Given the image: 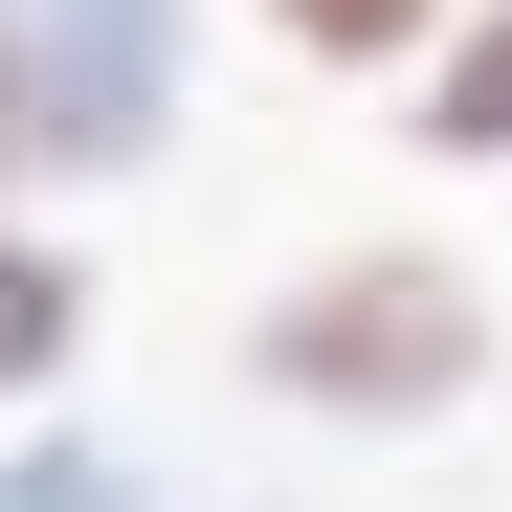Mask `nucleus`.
<instances>
[{"mask_svg": "<svg viewBox=\"0 0 512 512\" xmlns=\"http://www.w3.org/2000/svg\"><path fill=\"white\" fill-rule=\"evenodd\" d=\"M0 67L45 112V179H156L201 112V0H0Z\"/></svg>", "mask_w": 512, "mask_h": 512, "instance_id": "obj_2", "label": "nucleus"}, {"mask_svg": "<svg viewBox=\"0 0 512 512\" xmlns=\"http://www.w3.org/2000/svg\"><path fill=\"white\" fill-rule=\"evenodd\" d=\"M90 245H67V223H0V423H45L67 401V357H90Z\"/></svg>", "mask_w": 512, "mask_h": 512, "instance_id": "obj_4", "label": "nucleus"}, {"mask_svg": "<svg viewBox=\"0 0 512 512\" xmlns=\"http://www.w3.org/2000/svg\"><path fill=\"white\" fill-rule=\"evenodd\" d=\"M490 268L468 245H312V268L245 312V401L334 423V446H423V423L490 401Z\"/></svg>", "mask_w": 512, "mask_h": 512, "instance_id": "obj_1", "label": "nucleus"}, {"mask_svg": "<svg viewBox=\"0 0 512 512\" xmlns=\"http://www.w3.org/2000/svg\"><path fill=\"white\" fill-rule=\"evenodd\" d=\"M245 512H290V490H245Z\"/></svg>", "mask_w": 512, "mask_h": 512, "instance_id": "obj_7", "label": "nucleus"}, {"mask_svg": "<svg viewBox=\"0 0 512 512\" xmlns=\"http://www.w3.org/2000/svg\"><path fill=\"white\" fill-rule=\"evenodd\" d=\"M0 512H179V490H156V446H112V423H0Z\"/></svg>", "mask_w": 512, "mask_h": 512, "instance_id": "obj_5", "label": "nucleus"}, {"mask_svg": "<svg viewBox=\"0 0 512 512\" xmlns=\"http://www.w3.org/2000/svg\"><path fill=\"white\" fill-rule=\"evenodd\" d=\"M268 45H290V67H379V90H401V67L446 45V0H268Z\"/></svg>", "mask_w": 512, "mask_h": 512, "instance_id": "obj_6", "label": "nucleus"}, {"mask_svg": "<svg viewBox=\"0 0 512 512\" xmlns=\"http://www.w3.org/2000/svg\"><path fill=\"white\" fill-rule=\"evenodd\" d=\"M401 156H446V179H512V0H446V45L401 67Z\"/></svg>", "mask_w": 512, "mask_h": 512, "instance_id": "obj_3", "label": "nucleus"}]
</instances>
